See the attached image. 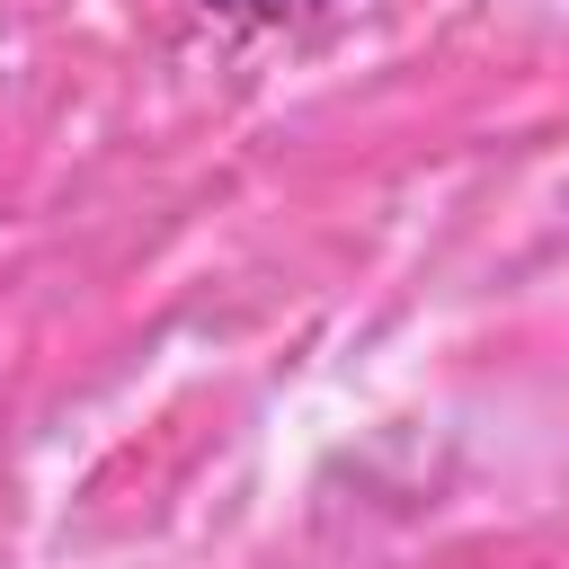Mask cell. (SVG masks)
I'll use <instances>...</instances> for the list:
<instances>
[{
  "label": "cell",
  "mask_w": 569,
  "mask_h": 569,
  "mask_svg": "<svg viewBox=\"0 0 569 569\" xmlns=\"http://www.w3.org/2000/svg\"><path fill=\"white\" fill-rule=\"evenodd\" d=\"M196 9L222 18V27H293V18H320L338 0H196Z\"/></svg>",
  "instance_id": "6da1fadb"
}]
</instances>
